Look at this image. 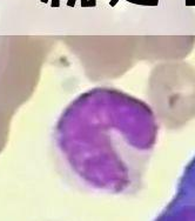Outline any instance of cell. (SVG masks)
<instances>
[{
    "mask_svg": "<svg viewBox=\"0 0 195 221\" xmlns=\"http://www.w3.org/2000/svg\"><path fill=\"white\" fill-rule=\"evenodd\" d=\"M43 1H46V0H43Z\"/></svg>",
    "mask_w": 195,
    "mask_h": 221,
    "instance_id": "cell-1",
    "label": "cell"
}]
</instances>
